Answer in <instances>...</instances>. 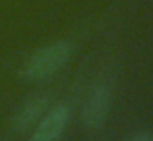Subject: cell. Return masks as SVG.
Masks as SVG:
<instances>
[{
	"label": "cell",
	"instance_id": "obj_3",
	"mask_svg": "<svg viewBox=\"0 0 153 141\" xmlns=\"http://www.w3.org/2000/svg\"><path fill=\"white\" fill-rule=\"evenodd\" d=\"M71 118V107L64 102L58 103L40 118L28 141H58L64 133Z\"/></svg>",
	"mask_w": 153,
	"mask_h": 141
},
{
	"label": "cell",
	"instance_id": "obj_2",
	"mask_svg": "<svg viewBox=\"0 0 153 141\" xmlns=\"http://www.w3.org/2000/svg\"><path fill=\"white\" fill-rule=\"evenodd\" d=\"M112 103V90L105 84H97L89 92L81 111V121L86 128L96 130L100 128L105 121Z\"/></svg>",
	"mask_w": 153,
	"mask_h": 141
},
{
	"label": "cell",
	"instance_id": "obj_4",
	"mask_svg": "<svg viewBox=\"0 0 153 141\" xmlns=\"http://www.w3.org/2000/svg\"><path fill=\"white\" fill-rule=\"evenodd\" d=\"M48 108H50V97H46V95H36V97L27 100L18 108V111L12 120L13 130L17 133H23V131L30 130L33 125L40 121V118L46 113Z\"/></svg>",
	"mask_w": 153,
	"mask_h": 141
},
{
	"label": "cell",
	"instance_id": "obj_1",
	"mask_svg": "<svg viewBox=\"0 0 153 141\" xmlns=\"http://www.w3.org/2000/svg\"><path fill=\"white\" fill-rule=\"evenodd\" d=\"M73 54V43L61 39L43 46L28 58L22 67V79L27 82H43L51 79L59 69L69 61Z\"/></svg>",
	"mask_w": 153,
	"mask_h": 141
},
{
	"label": "cell",
	"instance_id": "obj_5",
	"mask_svg": "<svg viewBox=\"0 0 153 141\" xmlns=\"http://www.w3.org/2000/svg\"><path fill=\"white\" fill-rule=\"evenodd\" d=\"M130 141H153V133L150 131H140V133L133 134Z\"/></svg>",
	"mask_w": 153,
	"mask_h": 141
}]
</instances>
